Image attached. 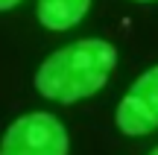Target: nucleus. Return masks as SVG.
<instances>
[{
    "instance_id": "obj_1",
    "label": "nucleus",
    "mask_w": 158,
    "mask_h": 155,
    "mask_svg": "<svg viewBox=\"0 0 158 155\" xmlns=\"http://www.w3.org/2000/svg\"><path fill=\"white\" fill-rule=\"evenodd\" d=\"M120 53L106 38H79L53 50L35 70V91L50 103H82L108 85Z\"/></svg>"
},
{
    "instance_id": "obj_2",
    "label": "nucleus",
    "mask_w": 158,
    "mask_h": 155,
    "mask_svg": "<svg viewBox=\"0 0 158 155\" xmlns=\"http://www.w3.org/2000/svg\"><path fill=\"white\" fill-rule=\"evenodd\" d=\"M70 138L56 114L29 111L9 123L0 141V155H68Z\"/></svg>"
},
{
    "instance_id": "obj_3",
    "label": "nucleus",
    "mask_w": 158,
    "mask_h": 155,
    "mask_svg": "<svg viewBox=\"0 0 158 155\" xmlns=\"http://www.w3.org/2000/svg\"><path fill=\"white\" fill-rule=\"evenodd\" d=\"M114 126L126 138H143L158 129V64L147 67L129 85V91L117 103Z\"/></svg>"
},
{
    "instance_id": "obj_4",
    "label": "nucleus",
    "mask_w": 158,
    "mask_h": 155,
    "mask_svg": "<svg viewBox=\"0 0 158 155\" xmlns=\"http://www.w3.org/2000/svg\"><path fill=\"white\" fill-rule=\"evenodd\" d=\"M91 12V0H38V23L50 32H68Z\"/></svg>"
},
{
    "instance_id": "obj_5",
    "label": "nucleus",
    "mask_w": 158,
    "mask_h": 155,
    "mask_svg": "<svg viewBox=\"0 0 158 155\" xmlns=\"http://www.w3.org/2000/svg\"><path fill=\"white\" fill-rule=\"evenodd\" d=\"M21 0H0V12H12Z\"/></svg>"
},
{
    "instance_id": "obj_6",
    "label": "nucleus",
    "mask_w": 158,
    "mask_h": 155,
    "mask_svg": "<svg viewBox=\"0 0 158 155\" xmlns=\"http://www.w3.org/2000/svg\"><path fill=\"white\" fill-rule=\"evenodd\" d=\"M132 3H158V0H132Z\"/></svg>"
},
{
    "instance_id": "obj_7",
    "label": "nucleus",
    "mask_w": 158,
    "mask_h": 155,
    "mask_svg": "<svg viewBox=\"0 0 158 155\" xmlns=\"http://www.w3.org/2000/svg\"><path fill=\"white\" fill-rule=\"evenodd\" d=\"M147 155H158V146H152V149H149V152H147Z\"/></svg>"
}]
</instances>
